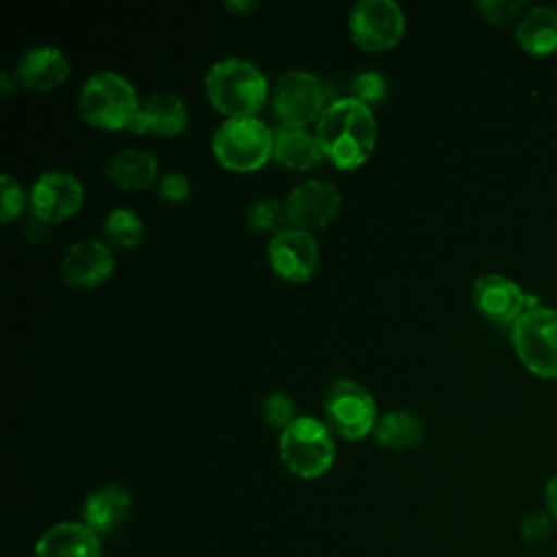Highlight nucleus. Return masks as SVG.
<instances>
[{"label": "nucleus", "mask_w": 557, "mask_h": 557, "mask_svg": "<svg viewBox=\"0 0 557 557\" xmlns=\"http://www.w3.org/2000/svg\"><path fill=\"white\" fill-rule=\"evenodd\" d=\"M315 137L335 168L357 170L368 161L376 144L372 109L355 98H337L326 104L315 122Z\"/></svg>", "instance_id": "nucleus-1"}, {"label": "nucleus", "mask_w": 557, "mask_h": 557, "mask_svg": "<svg viewBox=\"0 0 557 557\" xmlns=\"http://www.w3.org/2000/svg\"><path fill=\"white\" fill-rule=\"evenodd\" d=\"M209 102L228 117H255L268 100V81L244 59H224L205 76Z\"/></svg>", "instance_id": "nucleus-2"}, {"label": "nucleus", "mask_w": 557, "mask_h": 557, "mask_svg": "<svg viewBox=\"0 0 557 557\" xmlns=\"http://www.w3.org/2000/svg\"><path fill=\"white\" fill-rule=\"evenodd\" d=\"M137 109L139 100L135 87L111 70L91 74L78 94L81 117L102 131L128 128Z\"/></svg>", "instance_id": "nucleus-3"}, {"label": "nucleus", "mask_w": 557, "mask_h": 557, "mask_svg": "<svg viewBox=\"0 0 557 557\" xmlns=\"http://www.w3.org/2000/svg\"><path fill=\"white\" fill-rule=\"evenodd\" d=\"M278 455L292 474L300 479H318L331 470L335 461V444L326 424L300 416L281 431Z\"/></svg>", "instance_id": "nucleus-4"}, {"label": "nucleus", "mask_w": 557, "mask_h": 557, "mask_svg": "<svg viewBox=\"0 0 557 557\" xmlns=\"http://www.w3.org/2000/svg\"><path fill=\"white\" fill-rule=\"evenodd\" d=\"M215 159L233 172H255L272 157L274 131L259 117H228L211 141Z\"/></svg>", "instance_id": "nucleus-5"}, {"label": "nucleus", "mask_w": 557, "mask_h": 557, "mask_svg": "<svg viewBox=\"0 0 557 557\" xmlns=\"http://www.w3.org/2000/svg\"><path fill=\"white\" fill-rule=\"evenodd\" d=\"M511 344L529 372L557 379V309L537 305L522 313L511 326Z\"/></svg>", "instance_id": "nucleus-6"}, {"label": "nucleus", "mask_w": 557, "mask_h": 557, "mask_svg": "<svg viewBox=\"0 0 557 557\" xmlns=\"http://www.w3.org/2000/svg\"><path fill=\"white\" fill-rule=\"evenodd\" d=\"M322 411L329 431L350 442L363 440L379 420L372 394L352 379H339L326 389Z\"/></svg>", "instance_id": "nucleus-7"}, {"label": "nucleus", "mask_w": 557, "mask_h": 557, "mask_svg": "<svg viewBox=\"0 0 557 557\" xmlns=\"http://www.w3.org/2000/svg\"><path fill=\"white\" fill-rule=\"evenodd\" d=\"M272 104L283 126L305 128L318 122L326 109V87L311 72L292 70L278 78Z\"/></svg>", "instance_id": "nucleus-8"}, {"label": "nucleus", "mask_w": 557, "mask_h": 557, "mask_svg": "<svg viewBox=\"0 0 557 557\" xmlns=\"http://www.w3.org/2000/svg\"><path fill=\"white\" fill-rule=\"evenodd\" d=\"M348 30L366 52L394 48L405 33L403 9L392 0H361L350 9Z\"/></svg>", "instance_id": "nucleus-9"}, {"label": "nucleus", "mask_w": 557, "mask_h": 557, "mask_svg": "<svg viewBox=\"0 0 557 557\" xmlns=\"http://www.w3.org/2000/svg\"><path fill=\"white\" fill-rule=\"evenodd\" d=\"M470 296L479 313H483L487 320L511 326L522 313L540 305L537 296L524 292L516 281L496 272L481 274L474 281Z\"/></svg>", "instance_id": "nucleus-10"}, {"label": "nucleus", "mask_w": 557, "mask_h": 557, "mask_svg": "<svg viewBox=\"0 0 557 557\" xmlns=\"http://www.w3.org/2000/svg\"><path fill=\"white\" fill-rule=\"evenodd\" d=\"M268 259L281 278L289 283H305L318 268V242L309 231L287 226L272 235Z\"/></svg>", "instance_id": "nucleus-11"}, {"label": "nucleus", "mask_w": 557, "mask_h": 557, "mask_svg": "<svg viewBox=\"0 0 557 557\" xmlns=\"http://www.w3.org/2000/svg\"><path fill=\"white\" fill-rule=\"evenodd\" d=\"M83 205V187L70 172H44L30 191V207L39 222L57 224L72 218Z\"/></svg>", "instance_id": "nucleus-12"}, {"label": "nucleus", "mask_w": 557, "mask_h": 557, "mask_svg": "<svg viewBox=\"0 0 557 557\" xmlns=\"http://www.w3.org/2000/svg\"><path fill=\"white\" fill-rule=\"evenodd\" d=\"M285 205L289 224L302 231H311L322 228L335 218L342 207V194L331 181L309 178L289 191Z\"/></svg>", "instance_id": "nucleus-13"}, {"label": "nucleus", "mask_w": 557, "mask_h": 557, "mask_svg": "<svg viewBox=\"0 0 557 557\" xmlns=\"http://www.w3.org/2000/svg\"><path fill=\"white\" fill-rule=\"evenodd\" d=\"M115 268L111 246L100 239H81L72 244L61 261V274L67 285L96 287L104 283Z\"/></svg>", "instance_id": "nucleus-14"}, {"label": "nucleus", "mask_w": 557, "mask_h": 557, "mask_svg": "<svg viewBox=\"0 0 557 557\" xmlns=\"http://www.w3.org/2000/svg\"><path fill=\"white\" fill-rule=\"evenodd\" d=\"M33 557H102V542L85 522H59L39 535Z\"/></svg>", "instance_id": "nucleus-15"}, {"label": "nucleus", "mask_w": 557, "mask_h": 557, "mask_svg": "<svg viewBox=\"0 0 557 557\" xmlns=\"http://www.w3.org/2000/svg\"><path fill=\"white\" fill-rule=\"evenodd\" d=\"M187 126V107L185 102L170 91L152 94L144 104H139L133 115L128 131L131 133H157L163 137H174Z\"/></svg>", "instance_id": "nucleus-16"}, {"label": "nucleus", "mask_w": 557, "mask_h": 557, "mask_svg": "<svg viewBox=\"0 0 557 557\" xmlns=\"http://www.w3.org/2000/svg\"><path fill=\"white\" fill-rule=\"evenodd\" d=\"M70 76V61L57 46L30 48L17 61V81L33 91H50Z\"/></svg>", "instance_id": "nucleus-17"}, {"label": "nucleus", "mask_w": 557, "mask_h": 557, "mask_svg": "<svg viewBox=\"0 0 557 557\" xmlns=\"http://www.w3.org/2000/svg\"><path fill=\"white\" fill-rule=\"evenodd\" d=\"M133 507L131 494L122 485H102L94 490L83 505V522L98 535H109L117 531Z\"/></svg>", "instance_id": "nucleus-18"}, {"label": "nucleus", "mask_w": 557, "mask_h": 557, "mask_svg": "<svg viewBox=\"0 0 557 557\" xmlns=\"http://www.w3.org/2000/svg\"><path fill=\"white\" fill-rule=\"evenodd\" d=\"M159 174V163L152 152L141 148H126L113 154L107 163V178L128 191L148 189Z\"/></svg>", "instance_id": "nucleus-19"}, {"label": "nucleus", "mask_w": 557, "mask_h": 557, "mask_svg": "<svg viewBox=\"0 0 557 557\" xmlns=\"http://www.w3.org/2000/svg\"><path fill=\"white\" fill-rule=\"evenodd\" d=\"M272 157L285 165L287 170H311L318 165L324 157L322 146L315 135H311L307 128H292V126H278L274 131V148Z\"/></svg>", "instance_id": "nucleus-20"}, {"label": "nucleus", "mask_w": 557, "mask_h": 557, "mask_svg": "<svg viewBox=\"0 0 557 557\" xmlns=\"http://www.w3.org/2000/svg\"><path fill=\"white\" fill-rule=\"evenodd\" d=\"M518 44L531 54H550L557 50V11L535 4L524 11L516 24Z\"/></svg>", "instance_id": "nucleus-21"}, {"label": "nucleus", "mask_w": 557, "mask_h": 557, "mask_svg": "<svg viewBox=\"0 0 557 557\" xmlns=\"http://www.w3.org/2000/svg\"><path fill=\"white\" fill-rule=\"evenodd\" d=\"M374 440L389 450L416 448L424 437V424L418 413L394 409L383 413L374 424Z\"/></svg>", "instance_id": "nucleus-22"}, {"label": "nucleus", "mask_w": 557, "mask_h": 557, "mask_svg": "<svg viewBox=\"0 0 557 557\" xmlns=\"http://www.w3.org/2000/svg\"><path fill=\"white\" fill-rule=\"evenodd\" d=\"M102 231H104V237L111 246L128 250V248H135L141 242L144 222L135 211L120 207V209L109 211V215L104 218Z\"/></svg>", "instance_id": "nucleus-23"}, {"label": "nucleus", "mask_w": 557, "mask_h": 557, "mask_svg": "<svg viewBox=\"0 0 557 557\" xmlns=\"http://www.w3.org/2000/svg\"><path fill=\"white\" fill-rule=\"evenodd\" d=\"M246 222L257 233H274L276 235L278 231L287 228L285 226L289 222L287 205L281 200H259L248 209Z\"/></svg>", "instance_id": "nucleus-24"}, {"label": "nucleus", "mask_w": 557, "mask_h": 557, "mask_svg": "<svg viewBox=\"0 0 557 557\" xmlns=\"http://www.w3.org/2000/svg\"><path fill=\"white\" fill-rule=\"evenodd\" d=\"M261 411H263V420L272 426V429H281L285 431L298 416H296V405L294 400L283 394V392H276V394H270L263 405H261Z\"/></svg>", "instance_id": "nucleus-25"}, {"label": "nucleus", "mask_w": 557, "mask_h": 557, "mask_svg": "<svg viewBox=\"0 0 557 557\" xmlns=\"http://www.w3.org/2000/svg\"><path fill=\"white\" fill-rule=\"evenodd\" d=\"M352 98L363 104H376L387 96V81L379 72H361L350 83Z\"/></svg>", "instance_id": "nucleus-26"}, {"label": "nucleus", "mask_w": 557, "mask_h": 557, "mask_svg": "<svg viewBox=\"0 0 557 557\" xmlns=\"http://www.w3.org/2000/svg\"><path fill=\"white\" fill-rule=\"evenodd\" d=\"M522 0H481L476 2V9L483 13V17L496 26H507L516 20H520L524 13Z\"/></svg>", "instance_id": "nucleus-27"}, {"label": "nucleus", "mask_w": 557, "mask_h": 557, "mask_svg": "<svg viewBox=\"0 0 557 557\" xmlns=\"http://www.w3.org/2000/svg\"><path fill=\"white\" fill-rule=\"evenodd\" d=\"M555 524L557 522L550 518L548 511H533L522 520L520 533L529 544H542L553 537Z\"/></svg>", "instance_id": "nucleus-28"}, {"label": "nucleus", "mask_w": 557, "mask_h": 557, "mask_svg": "<svg viewBox=\"0 0 557 557\" xmlns=\"http://www.w3.org/2000/svg\"><path fill=\"white\" fill-rule=\"evenodd\" d=\"M0 185H2L0 215H2V222H11L13 218H17L22 213V209L26 205V196H24L20 183L11 174H2Z\"/></svg>", "instance_id": "nucleus-29"}, {"label": "nucleus", "mask_w": 557, "mask_h": 557, "mask_svg": "<svg viewBox=\"0 0 557 557\" xmlns=\"http://www.w3.org/2000/svg\"><path fill=\"white\" fill-rule=\"evenodd\" d=\"M159 196L172 205L185 202L189 198V181L181 172H168L159 178Z\"/></svg>", "instance_id": "nucleus-30"}, {"label": "nucleus", "mask_w": 557, "mask_h": 557, "mask_svg": "<svg viewBox=\"0 0 557 557\" xmlns=\"http://www.w3.org/2000/svg\"><path fill=\"white\" fill-rule=\"evenodd\" d=\"M544 500H546V511L557 522V472L544 485Z\"/></svg>", "instance_id": "nucleus-31"}, {"label": "nucleus", "mask_w": 557, "mask_h": 557, "mask_svg": "<svg viewBox=\"0 0 557 557\" xmlns=\"http://www.w3.org/2000/svg\"><path fill=\"white\" fill-rule=\"evenodd\" d=\"M0 78H2V98H7V96H9V91H11L9 74H7V72H2V74H0Z\"/></svg>", "instance_id": "nucleus-32"}]
</instances>
